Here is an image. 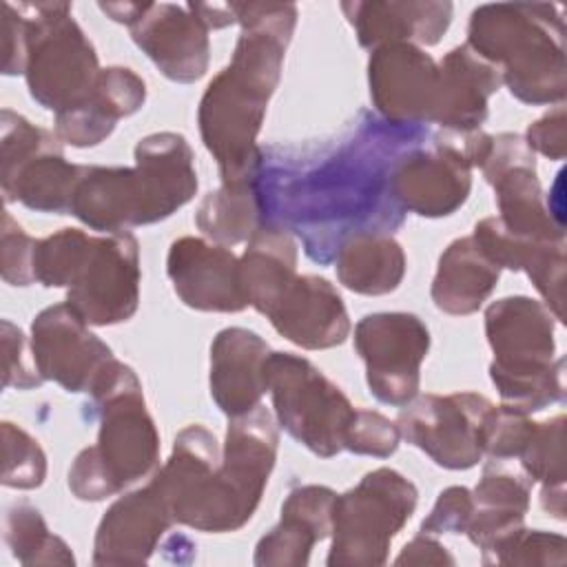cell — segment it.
I'll return each mask as SVG.
<instances>
[{"mask_svg":"<svg viewBox=\"0 0 567 567\" xmlns=\"http://www.w3.org/2000/svg\"><path fill=\"white\" fill-rule=\"evenodd\" d=\"M2 538L11 556L24 565H75L71 547L55 536L40 509L31 503H13L4 509Z\"/></svg>","mask_w":567,"mask_h":567,"instance_id":"34","label":"cell"},{"mask_svg":"<svg viewBox=\"0 0 567 567\" xmlns=\"http://www.w3.org/2000/svg\"><path fill=\"white\" fill-rule=\"evenodd\" d=\"M554 319L545 303L525 295L487 306L489 379L503 405L532 414L565 401V359H556Z\"/></svg>","mask_w":567,"mask_h":567,"instance_id":"6","label":"cell"},{"mask_svg":"<svg viewBox=\"0 0 567 567\" xmlns=\"http://www.w3.org/2000/svg\"><path fill=\"white\" fill-rule=\"evenodd\" d=\"M279 432L261 403L228 423L219 456L217 439L199 423L186 425L168 461L153 474L175 523L206 534L241 529L257 512L277 461Z\"/></svg>","mask_w":567,"mask_h":567,"instance_id":"2","label":"cell"},{"mask_svg":"<svg viewBox=\"0 0 567 567\" xmlns=\"http://www.w3.org/2000/svg\"><path fill=\"white\" fill-rule=\"evenodd\" d=\"M518 458L529 481H538L543 487L565 485V416L556 414L545 423H536Z\"/></svg>","mask_w":567,"mask_h":567,"instance_id":"37","label":"cell"},{"mask_svg":"<svg viewBox=\"0 0 567 567\" xmlns=\"http://www.w3.org/2000/svg\"><path fill=\"white\" fill-rule=\"evenodd\" d=\"M341 11L363 49L392 42L434 47L452 22L454 4L447 0H354L341 2Z\"/></svg>","mask_w":567,"mask_h":567,"instance_id":"23","label":"cell"},{"mask_svg":"<svg viewBox=\"0 0 567 567\" xmlns=\"http://www.w3.org/2000/svg\"><path fill=\"white\" fill-rule=\"evenodd\" d=\"M148 2H100V9L120 24H135L137 18L144 13Z\"/></svg>","mask_w":567,"mask_h":567,"instance_id":"48","label":"cell"},{"mask_svg":"<svg viewBox=\"0 0 567 567\" xmlns=\"http://www.w3.org/2000/svg\"><path fill=\"white\" fill-rule=\"evenodd\" d=\"M337 492L326 485L295 487L284 505L279 523L259 538L252 563L257 567H306L317 543L332 532Z\"/></svg>","mask_w":567,"mask_h":567,"instance_id":"24","label":"cell"},{"mask_svg":"<svg viewBox=\"0 0 567 567\" xmlns=\"http://www.w3.org/2000/svg\"><path fill=\"white\" fill-rule=\"evenodd\" d=\"M354 348L365 363L370 394L403 408L421 385V363L430 350V330L412 312H372L354 326Z\"/></svg>","mask_w":567,"mask_h":567,"instance_id":"12","label":"cell"},{"mask_svg":"<svg viewBox=\"0 0 567 567\" xmlns=\"http://www.w3.org/2000/svg\"><path fill=\"white\" fill-rule=\"evenodd\" d=\"M69 215L106 235L144 226V199L135 168L80 164Z\"/></svg>","mask_w":567,"mask_h":567,"instance_id":"27","label":"cell"},{"mask_svg":"<svg viewBox=\"0 0 567 567\" xmlns=\"http://www.w3.org/2000/svg\"><path fill=\"white\" fill-rule=\"evenodd\" d=\"M188 11L193 16H197L208 31L213 29H224V27H230L237 22L235 18V9H233V2L230 4H219V2H188L186 4Z\"/></svg>","mask_w":567,"mask_h":567,"instance_id":"47","label":"cell"},{"mask_svg":"<svg viewBox=\"0 0 567 567\" xmlns=\"http://www.w3.org/2000/svg\"><path fill=\"white\" fill-rule=\"evenodd\" d=\"M80 164L66 162L55 133L24 115L0 113V188L4 204L20 202L35 213L69 215Z\"/></svg>","mask_w":567,"mask_h":567,"instance_id":"10","label":"cell"},{"mask_svg":"<svg viewBox=\"0 0 567 567\" xmlns=\"http://www.w3.org/2000/svg\"><path fill=\"white\" fill-rule=\"evenodd\" d=\"M534 430L536 421H532L529 414L509 405H494L483 432V454L496 461L518 458Z\"/></svg>","mask_w":567,"mask_h":567,"instance_id":"39","label":"cell"},{"mask_svg":"<svg viewBox=\"0 0 567 567\" xmlns=\"http://www.w3.org/2000/svg\"><path fill=\"white\" fill-rule=\"evenodd\" d=\"M368 84L381 120L399 126H425L434 122L439 64L421 47L392 42L372 49Z\"/></svg>","mask_w":567,"mask_h":567,"instance_id":"15","label":"cell"},{"mask_svg":"<svg viewBox=\"0 0 567 567\" xmlns=\"http://www.w3.org/2000/svg\"><path fill=\"white\" fill-rule=\"evenodd\" d=\"M525 142L534 153L545 155L547 159H563L567 153V120L565 106L556 104V109L547 111L543 117L534 120L527 126Z\"/></svg>","mask_w":567,"mask_h":567,"instance_id":"44","label":"cell"},{"mask_svg":"<svg viewBox=\"0 0 567 567\" xmlns=\"http://www.w3.org/2000/svg\"><path fill=\"white\" fill-rule=\"evenodd\" d=\"M140 244L120 230L93 237L89 255L66 288V303L89 326L128 321L140 306Z\"/></svg>","mask_w":567,"mask_h":567,"instance_id":"13","label":"cell"},{"mask_svg":"<svg viewBox=\"0 0 567 567\" xmlns=\"http://www.w3.org/2000/svg\"><path fill=\"white\" fill-rule=\"evenodd\" d=\"M173 523V512L153 481L120 496L95 529L93 565L148 563Z\"/></svg>","mask_w":567,"mask_h":567,"instance_id":"19","label":"cell"},{"mask_svg":"<svg viewBox=\"0 0 567 567\" xmlns=\"http://www.w3.org/2000/svg\"><path fill=\"white\" fill-rule=\"evenodd\" d=\"M133 42L173 82L190 84L206 75L210 40L206 24L173 2H148L135 24L128 27Z\"/></svg>","mask_w":567,"mask_h":567,"instance_id":"18","label":"cell"},{"mask_svg":"<svg viewBox=\"0 0 567 567\" xmlns=\"http://www.w3.org/2000/svg\"><path fill=\"white\" fill-rule=\"evenodd\" d=\"M27 22L29 95L55 115L84 104L97 82L100 62L93 42L73 20L69 2H18Z\"/></svg>","mask_w":567,"mask_h":567,"instance_id":"7","label":"cell"},{"mask_svg":"<svg viewBox=\"0 0 567 567\" xmlns=\"http://www.w3.org/2000/svg\"><path fill=\"white\" fill-rule=\"evenodd\" d=\"M29 348L42 379L66 392H89L113 359V350L89 330V323L66 301L35 315Z\"/></svg>","mask_w":567,"mask_h":567,"instance_id":"16","label":"cell"},{"mask_svg":"<svg viewBox=\"0 0 567 567\" xmlns=\"http://www.w3.org/2000/svg\"><path fill=\"white\" fill-rule=\"evenodd\" d=\"M38 239L24 233V228L11 217V213H2L0 224V272L9 286H29L35 281L33 275V255Z\"/></svg>","mask_w":567,"mask_h":567,"instance_id":"41","label":"cell"},{"mask_svg":"<svg viewBox=\"0 0 567 567\" xmlns=\"http://www.w3.org/2000/svg\"><path fill=\"white\" fill-rule=\"evenodd\" d=\"M472 498L474 509L465 534L485 554L523 527L529 509V478L489 463Z\"/></svg>","mask_w":567,"mask_h":567,"instance_id":"30","label":"cell"},{"mask_svg":"<svg viewBox=\"0 0 567 567\" xmlns=\"http://www.w3.org/2000/svg\"><path fill=\"white\" fill-rule=\"evenodd\" d=\"M2 388L33 390L44 383L42 374L27 359V337L24 332L2 319Z\"/></svg>","mask_w":567,"mask_h":567,"instance_id":"42","label":"cell"},{"mask_svg":"<svg viewBox=\"0 0 567 567\" xmlns=\"http://www.w3.org/2000/svg\"><path fill=\"white\" fill-rule=\"evenodd\" d=\"M100 419L97 443L84 447L69 467V489L78 501H106L159 467V432L146 408L135 370L115 357L89 390Z\"/></svg>","mask_w":567,"mask_h":567,"instance_id":"4","label":"cell"},{"mask_svg":"<svg viewBox=\"0 0 567 567\" xmlns=\"http://www.w3.org/2000/svg\"><path fill=\"white\" fill-rule=\"evenodd\" d=\"M494 403L478 392L414 396L396 416L401 439L445 470H470L483 458V432Z\"/></svg>","mask_w":567,"mask_h":567,"instance_id":"11","label":"cell"},{"mask_svg":"<svg viewBox=\"0 0 567 567\" xmlns=\"http://www.w3.org/2000/svg\"><path fill=\"white\" fill-rule=\"evenodd\" d=\"M2 432V485L35 489L47 478V454L40 443L11 421L0 423Z\"/></svg>","mask_w":567,"mask_h":567,"instance_id":"36","label":"cell"},{"mask_svg":"<svg viewBox=\"0 0 567 567\" xmlns=\"http://www.w3.org/2000/svg\"><path fill=\"white\" fill-rule=\"evenodd\" d=\"M334 270L348 290L379 297L401 286L405 277V252L388 233H359L339 246Z\"/></svg>","mask_w":567,"mask_h":567,"instance_id":"32","label":"cell"},{"mask_svg":"<svg viewBox=\"0 0 567 567\" xmlns=\"http://www.w3.org/2000/svg\"><path fill=\"white\" fill-rule=\"evenodd\" d=\"M430 137L427 126H399L363 111L319 155L261 148L255 175L261 224L297 235L306 255L321 266L352 235H392L405 219L390 188L392 168L403 153Z\"/></svg>","mask_w":567,"mask_h":567,"instance_id":"1","label":"cell"},{"mask_svg":"<svg viewBox=\"0 0 567 567\" xmlns=\"http://www.w3.org/2000/svg\"><path fill=\"white\" fill-rule=\"evenodd\" d=\"M146 102L144 80L128 66L100 71L91 97L73 111L55 115V135L75 148L104 142L122 117L137 113Z\"/></svg>","mask_w":567,"mask_h":567,"instance_id":"26","label":"cell"},{"mask_svg":"<svg viewBox=\"0 0 567 567\" xmlns=\"http://www.w3.org/2000/svg\"><path fill=\"white\" fill-rule=\"evenodd\" d=\"M270 346L248 328H224L210 343V396L215 405L228 416H244L252 412L266 388V361Z\"/></svg>","mask_w":567,"mask_h":567,"instance_id":"21","label":"cell"},{"mask_svg":"<svg viewBox=\"0 0 567 567\" xmlns=\"http://www.w3.org/2000/svg\"><path fill=\"white\" fill-rule=\"evenodd\" d=\"M2 73L4 75H24L27 69V22L16 9V4H2Z\"/></svg>","mask_w":567,"mask_h":567,"instance_id":"45","label":"cell"},{"mask_svg":"<svg viewBox=\"0 0 567 567\" xmlns=\"http://www.w3.org/2000/svg\"><path fill=\"white\" fill-rule=\"evenodd\" d=\"M266 388L277 423L297 443L321 458L343 452L357 408L312 361L292 352H270Z\"/></svg>","mask_w":567,"mask_h":567,"instance_id":"9","label":"cell"},{"mask_svg":"<svg viewBox=\"0 0 567 567\" xmlns=\"http://www.w3.org/2000/svg\"><path fill=\"white\" fill-rule=\"evenodd\" d=\"M93 235L80 228H60L58 233L38 239L33 255L35 281L44 288H69L80 272Z\"/></svg>","mask_w":567,"mask_h":567,"instance_id":"35","label":"cell"},{"mask_svg":"<svg viewBox=\"0 0 567 567\" xmlns=\"http://www.w3.org/2000/svg\"><path fill=\"white\" fill-rule=\"evenodd\" d=\"M268 319L284 339L303 350H328L350 334V317L339 290L319 275H297Z\"/></svg>","mask_w":567,"mask_h":567,"instance_id":"20","label":"cell"},{"mask_svg":"<svg viewBox=\"0 0 567 567\" xmlns=\"http://www.w3.org/2000/svg\"><path fill=\"white\" fill-rule=\"evenodd\" d=\"M474 498L472 492L463 485L445 487L439 496L425 520L421 523V532L425 534H465L467 523L472 518Z\"/></svg>","mask_w":567,"mask_h":567,"instance_id":"43","label":"cell"},{"mask_svg":"<svg viewBox=\"0 0 567 567\" xmlns=\"http://www.w3.org/2000/svg\"><path fill=\"white\" fill-rule=\"evenodd\" d=\"M498 277L501 268L483 252L474 237H458L441 252L430 295L441 312L465 317L487 301Z\"/></svg>","mask_w":567,"mask_h":567,"instance_id":"28","label":"cell"},{"mask_svg":"<svg viewBox=\"0 0 567 567\" xmlns=\"http://www.w3.org/2000/svg\"><path fill=\"white\" fill-rule=\"evenodd\" d=\"M496 193L498 221L527 241H565V228L543 202L536 159L518 162L487 182Z\"/></svg>","mask_w":567,"mask_h":567,"instance_id":"31","label":"cell"},{"mask_svg":"<svg viewBox=\"0 0 567 567\" xmlns=\"http://www.w3.org/2000/svg\"><path fill=\"white\" fill-rule=\"evenodd\" d=\"M390 188L396 204L421 217L456 213L472 190V166L461 148L458 133L443 131L430 142L399 157Z\"/></svg>","mask_w":567,"mask_h":567,"instance_id":"14","label":"cell"},{"mask_svg":"<svg viewBox=\"0 0 567 567\" xmlns=\"http://www.w3.org/2000/svg\"><path fill=\"white\" fill-rule=\"evenodd\" d=\"M501 71L467 44L454 47L439 62V97L434 124L452 133L478 131L487 120V102L501 89Z\"/></svg>","mask_w":567,"mask_h":567,"instance_id":"25","label":"cell"},{"mask_svg":"<svg viewBox=\"0 0 567 567\" xmlns=\"http://www.w3.org/2000/svg\"><path fill=\"white\" fill-rule=\"evenodd\" d=\"M465 44L501 71L503 84L518 102L563 104L567 66L558 4H481L470 16Z\"/></svg>","mask_w":567,"mask_h":567,"instance_id":"5","label":"cell"},{"mask_svg":"<svg viewBox=\"0 0 567 567\" xmlns=\"http://www.w3.org/2000/svg\"><path fill=\"white\" fill-rule=\"evenodd\" d=\"M540 505L547 514L563 520L565 518V485L543 487L540 489Z\"/></svg>","mask_w":567,"mask_h":567,"instance_id":"49","label":"cell"},{"mask_svg":"<svg viewBox=\"0 0 567 567\" xmlns=\"http://www.w3.org/2000/svg\"><path fill=\"white\" fill-rule=\"evenodd\" d=\"M567 560V540L560 534L520 527L494 549L481 554L483 565H556Z\"/></svg>","mask_w":567,"mask_h":567,"instance_id":"38","label":"cell"},{"mask_svg":"<svg viewBox=\"0 0 567 567\" xmlns=\"http://www.w3.org/2000/svg\"><path fill=\"white\" fill-rule=\"evenodd\" d=\"M401 432L396 423L374 410H357L348 427L343 450L361 456L388 458L396 452Z\"/></svg>","mask_w":567,"mask_h":567,"instance_id":"40","label":"cell"},{"mask_svg":"<svg viewBox=\"0 0 567 567\" xmlns=\"http://www.w3.org/2000/svg\"><path fill=\"white\" fill-rule=\"evenodd\" d=\"M135 173L144 197V226L168 219L197 193L195 155L182 133L142 137L135 146Z\"/></svg>","mask_w":567,"mask_h":567,"instance_id":"22","label":"cell"},{"mask_svg":"<svg viewBox=\"0 0 567 567\" xmlns=\"http://www.w3.org/2000/svg\"><path fill=\"white\" fill-rule=\"evenodd\" d=\"M233 9L241 33L228 66L208 82L197 109L199 135L217 162L221 184L257 175V135L299 16L292 2H233Z\"/></svg>","mask_w":567,"mask_h":567,"instance_id":"3","label":"cell"},{"mask_svg":"<svg viewBox=\"0 0 567 567\" xmlns=\"http://www.w3.org/2000/svg\"><path fill=\"white\" fill-rule=\"evenodd\" d=\"M166 275L184 306L199 312H241L248 299L239 259L228 246L202 237H179L166 255Z\"/></svg>","mask_w":567,"mask_h":567,"instance_id":"17","label":"cell"},{"mask_svg":"<svg viewBox=\"0 0 567 567\" xmlns=\"http://www.w3.org/2000/svg\"><path fill=\"white\" fill-rule=\"evenodd\" d=\"M396 565H454V556L432 536L421 532L396 556Z\"/></svg>","mask_w":567,"mask_h":567,"instance_id":"46","label":"cell"},{"mask_svg":"<svg viewBox=\"0 0 567 567\" xmlns=\"http://www.w3.org/2000/svg\"><path fill=\"white\" fill-rule=\"evenodd\" d=\"M241 286L259 315H266L297 279L295 235L277 224H261L248 239L239 259Z\"/></svg>","mask_w":567,"mask_h":567,"instance_id":"29","label":"cell"},{"mask_svg":"<svg viewBox=\"0 0 567 567\" xmlns=\"http://www.w3.org/2000/svg\"><path fill=\"white\" fill-rule=\"evenodd\" d=\"M416 501V485L392 467H377L337 494L328 567L385 565L390 545L412 518Z\"/></svg>","mask_w":567,"mask_h":567,"instance_id":"8","label":"cell"},{"mask_svg":"<svg viewBox=\"0 0 567 567\" xmlns=\"http://www.w3.org/2000/svg\"><path fill=\"white\" fill-rule=\"evenodd\" d=\"M195 224L215 244L230 248L248 241L250 235L261 226L255 179L221 184L204 195L195 213Z\"/></svg>","mask_w":567,"mask_h":567,"instance_id":"33","label":"cell"}]
</instances>
